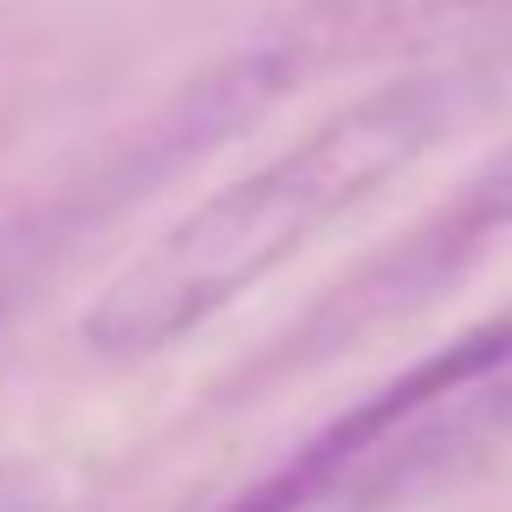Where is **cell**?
I'll return each instance as SVG.
<instances>
[{"label":"cell","mask_w":512,"mask_h":512,"mask_svg":"<svg viewBox=\"0 0 512 512\" xmlns=\"http://www.w3.org/2000/svg\"><path fill=\"white\" fill-rule=\"evenodd\" d=\"M480 85L487 78L467 65H422L344 104L338 117L266 156L260 169L214 188L85 305L78 318L85 350L111 363H143L195 338L266 273H279L305 240L338 227L370 195H383L402 169L422 163L454 130V117L480 98Z\"/></svg>","instance_id":"cell-1"},{"label":"cell","mask_w":512,"mask_h":512,"mask_svg":"<svg viewBox=\"0 0 512 512\" xmlns=\"http://www.w3.org/2000/svg\"><path fill=\"white\" fill-rule=\"evenodd\" d=\"M512 422V318L441 344L350 415L312 435L273 480L227 500L221 512H338L422 480L428 467L480 448Z\"/></svg>","instance_id":"cell-2"},{"label":"cell","mask_w":512,"mask_h":512,"mask_svg":"<svg viewBox=\"0 0 512 512\" xmlns=\"http://www.w3.org/2000/svg\"><path fill=\"white\" fill-rule=\"evenodd\" d=\"M512 33V0H312L279 20L253 52H240L195 104L188 130H221L227 117L253 111L260 98L299 85V78L350 72L376 59H435V52L474 46Z\"/></svg>","instance_id":"cell-3"},{"label":"cell","mask_w":512,"mask_h":512,"mask_svg":"<svg viewBox=\"0 0 512 512\" xmlns=\"http://www.w3.org/2000/svg\"><path fill=\"white\" fill-rule=\"evenodd\" d=\"M500 227H512V143L461 188V201H454V208L428 227L422 260H435V253H467L474 240L500 234Z\"/></svg>","instance_id":"cell-4"},{"label":"cell","mask_w":512,"mask_h":512,"mask_svg":"<svg viewBox=\"0 0 512 512\" xmlns=\"http://www.w3.org/2000/svg\"><path fill=\"white\" fill-rule=\"evenodd\" d=\"M26 253H33V227H0V305L13 299V286H20Z\"/></svg>","instance_id":"cell-5"}]
</instances>
